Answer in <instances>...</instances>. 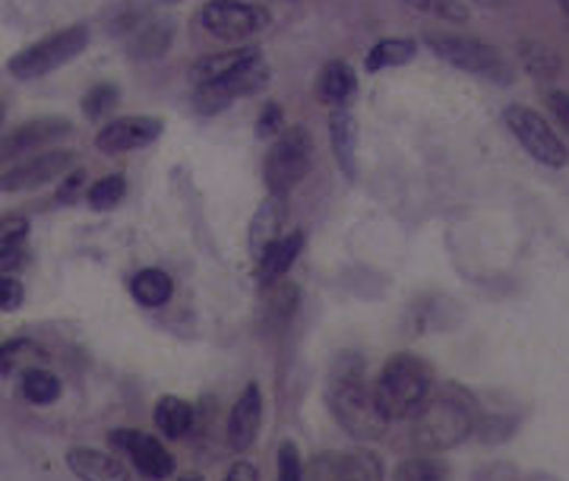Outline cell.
<instances>
[{"label":"cell","instance_id":"obj_34","mask_svg":"<svg viewBox=\"0 0 569 481\" xmlns=\"http://www.w3.org/2000/svg\"><path fill=\"white\" fill-rule=\"evenodd\" d=\"M86 168H70L64 178H60V188H57V200L60 203H73V200H80L82 197V188H86Z\"/></svg>","mask_w":569,"mask_h":481},{"label":"cell","instance_id":"obj_10","mask_svg":"<svg viewBox=\"0 0 569 481\" xmlns=\"http://www.w3.org/2000/svg\"><path fill=\"white\" fill-rule=\"evenodd\" d=\"M70 168H77V153H70V149L35 153L0 175V193H23V190L42 188L55 178H64Z\"/></svg>","mask_w":569,"mask_h":481},{"label":"cell","instance_id":"obj_13","mask_svg":"<svg viewBox=\"0 0 569 481\" xmlns=\"http://www.w3.org/2000/svg\"><path fill=\"white\" fill-rule=\"evenodd\" d=\"M67 134H70V121L67 118H38V121H29V124L16 127L13 134H7L0 139V161L26 159V156L45 149L48 143H55V139Z\"/></svg>","mask_w":569,"mask_h":481},{"label":"cell","instance_id":"obj_12","mask_svg":"<svg viewBox=\"0 0 569 481\" xmlns=\"http://www.w3.org/2000/svg\"><path fill=\"white\" fill-rule=\"evenodd\" d=\"M162 136V121L156 118H117L105 124L99 134H95V146L99 153L105 156H117V153H134V149H143L149 143H156Z\"/></svg>","mask_w":569,"mask_h":481},{"label":"cell","instance_id":"obj_5","mask_svg":"<svg viewBox=\"0 0 569 481\" xmlns=\"http://www.w3.org/2000/svg\"><path fill=\"white\" fill-rule=\"evenodd\" d=\"M428 48L443 57L446 64H453L456 70L485 77V80L510 82V67L500 54L493 52L490 45L468 38V35H453V32H424Z\"/></svg>","mask_w":569,"mask_h":481},{"label":"cell","instance_id":"obj_37","mask_svg":"<svg viewBox=\"0 0 569 481\" xmlns=\"http://www.w3.org/2000/svg\"><path fill=\"white\" fill-rule=\"evenodd\" d=\"M23 286L16 279H0V311H16L23 304Z\"/></svg>","mask_w":569,"mask_h":481},{"label":"cell","instance_id":"obj_14","mask_svg":"<svg viewBox=\"0 0 569 481\" xmlns=\"http://www.w3.org/2000/svg\"><path fill=\"white\" fill-rule=\"evenodd\" d=\"M260 425H263V393L257 383H250L241 400L235 402L231 409V418H228V444L235 454H244L253 447L257 434H260Z\"/></svg>","mask_w":569,"mask_h":481},{"label":"cell","instance_id":"obj_25","mask_svg":"<svg viewBox=\"0 0 569 481\" xmlns=\"http://www.w3.org/2000/svg\"><path fill=\"white\" fill-rule=\"evenodd\" d=\"M414 42L408 38H386V42H377L371 52H367V70L377 74V70H389V67H402L408 60H414Z\"/></svg>","mask_w":569,"mask_h":481},{"label":"cell","instance_id":"obj_41","mask_svg":"<svg viewBox=\"0 0 569 481\" xmlns=\"http://www.w3.org/2000/svg\"><path fill=\"white\" fill-rule=\"evenodd\" d=\"M560 7H564V13L569 16V0H560Z\"/></svg>","mask_w":569,"mask_h":481},{"label":"cell","instance_id":"obj_2","mask_svg":"<svg viewBox=\"0 0 569 481\" xmlns=\"http://www.w3.org/2000/svg\"><path fill=\"white\" fill-rule=\"evenodd\" d=\"M374 393L386 418H414L421 405L431 400V371L424 361L402 351L386 361Z\"/></svg>","mask_w":569,"mask_h":481},{"label":"cell","instance_id":"obj_18","mask_svg":"<svg viewBox=\"0 0 569 481\" xmlns=\"http://www.w3.org/2000/svg\"><path fill=\"white\" fill-rule=\"evenodd\" d=\"M300 247H304V235L300 232H292V235H282L278 240H272L270 247H266V254L257 260L260 264V282L272 286L275 279H282L292 269V264L298 260Z\"/></svg>","mask_w":569,"mask_h":481},{"label":"cell","instance_id":"obj_30","mask_svg":"<svg viewBox=\"0 0 569 481\" xmlns=\"http://www.w3.org/2000/svg\"><path fill=\"white\" fill-rule=\"evenodd\" d=\"M402 3L424 13V16H436L443 23H465L468 20V7L462 0H402Z\"/></svg>","mask_w":569,"mask_h":481},{"label":"cell","instance_id":"obj_11","mask_svg":"<svg viewBox=\"0 0 569 481\" xmlns=\"http://www.w3.org/2000/svg\"><path fill=\"white\" fill-rule=\"evenodd\" d=\"M111 444H114V447H121L124 454L130 456V459H134L136 472H139V476H146V479L162 481L174 472V456L168 454L162 444H159V437H152V434L121 428V430H114Z\"/></svg>","mask_w":569,"mask_h":481},{"label":"cell","instance_id":"obj_21","mask_svg":"<svg viewBox=\"0 0 569 481\" xmlns=\"http://www.w3.org/2000/svg\"><path fill=\"white\" fill-rule=\"evenodd\" d=\"M354 70L345 64V60H329L323 67V74H320V82H317V92H320V99H323L326 105H342L349 96L354 92Z\"/></svg>","mask_w":569,"mask_h":481},{"label":"cell","instance_id":"obj_17","mask_svg":"<svg viewBox=\"0 0 569 481\" xmlns=\"http://www.w3.org/2000/svg\"><path fill=\"white\" fill-rule=\"evenodd\" d=\"M329 143H332V156L339 161V168L352 178L354 156H357V124L349 108L335 105L329 114Z\"/></svg>","mask_w":569,"mask_h":481},{"label":"cell","instance_id":"obj_27","mask_svg":"<svg viewBox=\"0 0 569 481\" xmlns=\"http://www.w3.org/2000/svg\"><path fill=\"white\" fill-rule=\"evenodd\" d=\"M446 476H449V469H446L443 459H436V456H418V459H406L396 469L392 481H446Z\"/></svg>","mask_w":569,"mask_h":481},{"label":"cell","instance_id":"obj_42","mask_svg":"<svg viewBox=\"0 0 569 481\" xmlns=\"http://www.w3.org/2000/svg\"><path fill=\"white\" fill-rule=\"evenodd\" d=\"M0 124H3V105H0Z\"/></svg>","mask_w":569,"mask_h":481},{"label":"cell","instance_id":"obj_9","mask_svg":"<svg viewBox=\"0 0 569 481\" xmlns=\"http://www.w3.org/2000/svg\"><path fill=\"white\" fill-rule=\"evenodd\" d=\"M266 80H270V67L257 54L253 60H247L244 67H238V70H231V74H225V77H218L213 82H203L196 89V108L206 111V114H216V111L228 108L231 102L257 92L260 86H266Z\"/></svg>","mask_w":569,"mask_h":481},{"label":"cell","instance_id":"obj_26","mask_svg":"<svg viewBox=\"0 0 569 481\" xmlns=\"http://www.w3.org/2000/svg\"><path fill=\"white\" fill-rule=\"evenodd\" d=\"M339 481H383V466L374 454L357 450V454L339 456Z\"/></svg>","mask_w":569,"mask_h":481},{"label":"cell","instance_id":"obj_36","mask_svg":"<svg viewBox=\"0 0 569 481\" xmlns=\"http://www.w3.org/2000/svg\"><path fill=\"white\" fill-rule=\"evenodd\" d=\"M285 131V118H282V108L278 105H266L263 114L257 118V136L270 139V136L282 134Z\"/></svg>","mask_w":569,"mask_h":481},{"label":"cell","instance_id":"obj_35","mask_svg":"<svg viewBox=\"0 0 569 481\" xmlns=\"http://www.w3.org/2000/svg\"><path fill=\"white\" fill-rule=\"evenodd\" d=\"M29 235L26 215H7L0 219V244H23Z\"/></svg>","mask_w":569,"mask_h":481},{"label":"cell","instance_id":"obj_29","mask_svg":"<svg viewBox=\"0 0 569 481\" xmlns=\"http://www.w3.org/2000/svg\"><path fill=\"white\" fill-rule=\"evenodd\" d=\"M124 193H127V181H124V175H109V178H102V181H95L92 188H89V206L92 210H114L121 200H124Z\"/></svg>","mask_w":569,"mask_h":481},{"label":"cell","instance_id":"obj_4","mask_svg":"<svg viewBox=\"0 0 569 481\" xmlns=\"http://www.w3.org/2000/svg\"><path fill=\"white\" fill-rule=\"evenodd\" d=\"M86 45H89V29L67 26L48 38H42V42H35V45H29L20 54H13L7 67L16 80H38V77H48L57 67L70 64L73 57H80Z\"/></svg>","mask_w":569,"mask_h":481},{"label":"cell","instance_id":"obj_19","mask_svg":"<svg viewBox=\"0 0 569 481\" xmlns=\"http://www.w3.org/2000/svg\"><path fill=\"white\" fill-rule=\"evenodd\" d=\"M257 54H260L257 48H235V52L206 54V57H200V60L193 64V80H196V86L218 80V77H225V74L244 67L247 60H253Z\"/></svg>","mask_w":569,"mask_h":481},{"label":"cell","instance_id":"obj_32","mask_svg":"<svg viewBox=\"0 0 569 481\" xmlns=\"http://www.w3.org/2000/svg\"><path fill=\"white\" fill-rule=\"evenodd\" d=\"M278 481H304V462L292 440L278 447Z\"/></svg>","mask_w":569,"mask_h":481},{"label":"cell","instance_id":"obj_7","mask_svg":"<svg viewBox=\"0 0 569 481\" xmlns=\"http://www.w3.org/2000/svg\"><path fill=\"white\" fill-rule=\"evenodd\" d=\"M503 118H507V127L513 131L515 139L525 146V153H528L532 159H538L542 165H547V168H567L569 161L567 146H564L560 136L554 134V127L544 121L538 111L513 105L507 108Z\"/></svg>","mask_w":569,"mask_h":481},{"label":"cell","instance_id":"obj_3","mask_svg":"<svg viewBox=\"0 0 569 481\" xmlns=\"http://www.w3.org/2000/svg\"><path fill=\"white\" fill-rule=\"evenodd\" d=\"M471 409L468 402L456 396V393H443V396H431L421 405V412L414 415V428H411V440L414 447L428 450V454H443L453 450L471 434Z\"/></svg>","mask_w":569,"mask_h":481},{"label":"cell","instance_id":"obj_39","mask_svg":"<svg viewBox=\"0 0 569 481\" xmlns=\"http://www.w3.org/2000/svg\"><path fill=\"white\" fill-rule=\"evenodd\" d=\"M260 476H257V469L250 466V462H235L231 469H228V476H225V481H257Z\"/></svg>","mask_w":569,"mask_h":481},{"label":"cell","instance_id":"obj_6","mask_svg":"<svg viewBox=\"0 0 569 481\" xmlns=\"http://www.w3.org/2000/svg\"><path fill=\"white\" fill-rule=\"evenodd\" d=\"M310 153H314V143L304 127H288L278 134L266 156V188L272 197H285L288 190L298 188L310 168Z\"/></svg>","mask_w":569,"mask_h":481},{"label":"cell","instance_id":"obj_38","mask_svg":"<svg viewBox=\"0 0 569 481\" xmlns=\"http://www.w3.org/2000/svg\"><path fill=\"white\" fill-rule=\"evenodd\" d=\"M547 105H550V111H554V118L564 124L569 131V96L567 92H550L547 96Z\"/></svg>","mask_w":569,"mask_h":481},{"label":"cell","instance_id":"obj_20","mask_svg":"<svg viewBox=\"0 0 569 481\" xmlns=\"http://www.w3.org/2000/svg\"><path fill=\"white\" fill-rule=\"evenodd\" d=\"M156 428L162 430L168 440H181L193 428V405L178 396H162L156 402Z\"/></svg>","mask_w":569,"mask_h":481},{"label":"cell","instance_id":"obj_8","mask_svg":"<svg viewBox=\"0 0 569 481\" xmlns=\"http://www.w3.org/2000/svg\"><path fill=\"white\" fill-rule=\"evenodd\" d=\"M200 20H203V29L209 35L238 45V42H244V38L270 26V10L253 7V3H241V0H213V3L203 7Z\"/></svg>","mask_w":569,"mask_h":481},{"label":"cell","instance_id":"obj_24","mask_svg":"<svg viewBox=\"0 0 569 481\" xmlns=\"http://www.w3.org/2000/svg\"><path fill=\"white\" fill-rule=\"evenodd\" d=\"M42 358H45V351L32 339H13V343L0 346V380L10 374H20V371L26 374L29 368Z\"/></svg>","mask_w":569,"mask_h":481},{"label":"cell","instance_id":"obj_28","mask_svg":"<svg viewBox=\"0 0 569 481\" xmlns=\"http://www.w3.org/2000/svg\"><path fill=\"white\" fill-rule=\"evenodd\" d=\"M23 396L35 405H48L60 396V380L52 371L42 368H29L23 374Z\"/></svg>","mask_w":569,"mask_h":481},{"label":"cell","instance_id":"obj_1","mask_svg":"<svg viewBox=\"0 0 569 481\" xmlns=\"http://www.w3.org/2000/svg\"><path fill=\"white\" fill-rule=\"evenodd\" d=\"M329 409H332L335 422L357 440H379L386 434L389 418L379 409L377 393L364 383V365L354 355H345L332 377Z\"/></svg>","mask_w":569,"mask_h":481},{"label":"cell","instance_id":"obj_33","mask_svg":"<svg viewBox=\"0 0 569 481\" xmlns=\"http://www.w3.org/2000/svg\"><path fill=\"white\" fill-rule=\"evenodd\" d=\"M29 264V254L23 244H0V279H13Z\"/></svg>","mask_w":569,"mask_h":481},{"label":"cell","instance_id":"obj_15","mask_svg":"<svg viewBox=\"0 0 569 481\" xmlns=\"http://www.w3.org/2000/svg\"><path fill=\"white\" fill-rule=\"evenodd\" d=\"M67 466L80 481H134L130 469L121 459L102 454L95 447H73L67 454Z\"/></svg>","mask_w":569,"mask_h":481},{"label":"cell","instance_id":"obj_23","mask_svg":"<svg viewBox=\"0 0 569 481\" xmlns=\"http://www.w3.org/2000/svg\"><path fill=\"white\" fill-rule=\"evenodd\" d=\"M519 60H522V67L535 80H554L560 74V57H557V52L542 45V42H532V38L519 42Z\"/></svg>","mask_w":569,"mask_h":481},{"label":"cell","instance_id":"obj_16","mask_svg":"<svg viewBox=\"0 0 569 481\" xmlns=\"http://www.w3.org/2000/svg\"><path fill=\"white\" fill-rule=\"evenodd\" d=\"M282 225H285V203H282V197L263 200L260 210L250 219V235H247V240H250V254H253L257 260L266 254V247H270L272 240L282 238Z\"/></svg>","mask_w":569,"mask_h":481},{"label":"cell","instance_id":"obj_31","mask_svg":"<svg viewBox=\"0 0 569 481\" xmlns=\"http://www.w3.org/2000/svg\"><path fill=\"white\" fill-rule=\"evenodd\" d=\"M114 105H117V86H114V82H99V86H92V89L86 92V99H82V111H86V118H92V121H102Z\"/></svg>","mask_w":569,"mask_h":481},{"label":"cell","instance_id":"obj_22","mask_svg":"<svg viewBox=\"0 0 569 481\" xmlns=\"http://www.w3.org/2000/svg\"><path fill=\"white\" fill-rule=\"evenodd\" d=\"M130 292L143 307H162L174 292V286H171V276L162 269H139L130 282Z\"/></svg>","mask_w":569,"mask_h":481},{"label":"cell","instance_id":"obj_40","mask_svg":"<svg viewBox=\"0 0 569 481\" xmlns=\"http://www.w3.org/2000/svg\"><path fill=\"white\" fill-rule=\"evenodd\" d=\"M178 481H203V476H196V472H193V476H184V479H178Z\"/></svg>","mask_w":569,"mask_h":481}]
</instances>
